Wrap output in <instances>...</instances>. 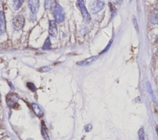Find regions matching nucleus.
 Wrapping results in <instances>:
<instances>
[{
    "mask_svg": "<svg viewBox=\"0 0 158 140\" xmlns=\"http://www.w3.org/2000/svg\"><path fill=\"white\" fill-rule=\"evenodd\" d=\"M150 21L153 24L158 25V10H154L150 15Z\"/></svg>",
    "mask_w": 158,
    "mask_h": 140,
    "instance_id": "1a4fd4ad",
    "label": "nucleus"
},
{
    "mask_svg": "<svg viewBox=\"0 0 158 140\" xmlns=\"http://www.w3.org/2000/svg\"><path fill=\"white\" fill-rule=\"evenodd\" d=\"M27 87H28L30 90H31V91H33V92L36 91V87H35V84H34L33 83L28 82V83H27Z\"/></svg>",
    "mask_w": 158,
    "mask_h": 140,
    "instance_id": "4468645a",
    "label": "nucleus"
},
{
    "mask_svg": "<svg viewBox=\"0 0 158 140\" xmlns=\"http://www.w3.org/2000/svg\"><path fill=\"white\" fill-rule=\"evenodd\" d=\"M29 7L33 14H36L40 7V2L38 0H30L28 1Z\"/></svg>",
    "mask_w": 158,
    "mask_h": 140,
    "instance_id": "39448f33",
    "label": "nucleus"
},
{
    "mask_svg": "<svg viewBox=\"0 0 158 140\" xmlns=\"http://www.w3.org/2000/svg\"><path fill=\"white\" fill-rule=\"evenodd\" d=\"M42 133H43V135L44 138L46 140H49V137H48V135L47 134V133H46V130H45V129L44 128V126H42Z\"/></svg>",
    "mask_w": 158,
    "mask_h": 140,
    "instance_id": "f3484780",
    "label": "nucleus"
},
{
    "mask_svg": "<svg viewBox=\"0 0 158 140\" xmlns=\"http://www.w3.org/2000/svg\"><path fill=\"white\" fill-rule=\"evenodd\" d=\"M32 107L33 109V110L35 112V113L38 115V116H40L42 114V111L41 110V109L40 108V107L36 104H32Z\"/></svg>",
    "mask_w": 158,
    "mask_h": 140,
    "instance_id": "9d476101",
    "label": "nucleus"
},
{
    "mask_svg": "<svg viewBox=\"0 0 158 140\" xmlns=\"http://www.w3.org/2000/svg\"><path fill=\"white\" fill-rule=\"evenodd\" d=\"M91 128H92V126H91V125L90 124H88V125H86L85 127V130H86V131H90V130H91Z\"/></svg>",
    "mask_w": 158,
    "mask_h": 140,
    "instance_id": "6ab92c4d",
    "label": "nucleus"
},
{
    "mask_svg": "<svg viewBox=\"0 0 158 140\" xmlns=\"http://www.w3.org/2000/svg\"><path fill=\"white\" fill-rule=\"evenodd\" d=\"M54 14L56 20L59 22H62L64 20V11L63 8L59 4H56V6L54 9Z\"/></svg>",
    "mask_w": 158,
    "mask_h": 140,
    "instance_id": "f03ea898",
    "label": "nucleus"
},
{
    "mask_svg": "<svg viewBox=\"0 0 158 140\" xmlns=\"http://www.w3.org/2000/svg\"><path fill=\"white\" fill-rule=\"evenodd\" d=\"M133 25H134V27H135V29L136 30V31H139L138 25L137 20H136V18H135V16H133Z\"/></svg>",
    "mask_w": 158,
    "mask_h": 140,
    "instance_id": "2eb2a0df",
    "label": "nucleus"
},
{
    "mask_svg": "<svg viewBox=\"0 0 158 140\" xmlns=\"http://www.w3.org/2000/svg\"><path fill=\"white\" fill-rule=\"evenodd\" d=\"M79 9L81 11V13L82 14V16L84 19V20L86 22H88L90 20V14L88 13L85 5V1L83 0H79L77 1Z\"/></svg>",
    "mask_w": 158,
    "mask_h": 140,
    "instance_id": "7ed1b4c3",
    "label": "nucleus"
},
{
    "mask_svg": "<svg viewBox=\"0 0 158 140\" xmlns=\"http://www.w3.org/2000/svg\"><path fill=\"white\" fill-rule=\"evenodd\" d=\"M98 56H91L90 57H88L87 59H86L85 60H81V61H80L77 63L78 65H80V66H86L90 64H91L92 62H94L97 59H98Z\"/></svg>",
    "mask_w": 158,
    "mask_h": 140,
    "instance_id": "0eeeda50",
    "label": "nucleus"
},
{
    "mask_svg": "<svg viewBox=\"0 0 158 140\" xmlns=\"http://www.w3.org/2000/svg\"><path fill=\"white\" fill-rule=\"evenodd\" d=\"M6 31V20L4 13L1 11L0 14V32L1 34L4 33Z\"/></svg>",
    "mask_w": 158,
    "mask_h": 140,
    "instance_id": "6e6552de",
    "label": "nucleus"
},
{
    "mask_svg": "<svg viewBox=\"0 0 158 140\" xmlns=\"http://www.w3.org/2000/svg\"><path fill=\"white\" fill-rule=\"evenodd\" d=\"M156 132H157V136H158V125L156 127Z\"/></svg>",
    "mask_w": 158,
    "mask_h": 140,
    "instance_id": "aec40b11",
    "label": "nucleus"
},
{
    "mask_svg": "<svg viewBox=\"0 0 158 140\" xmlns=\"http://www.w3.org/2000/svg\"><path fill=\"white\" fill-rule=\"evenodd\" d=\"M49 33L51 36L53 37H56L57 35V28L56 22L54 20H51L49 22Z\"/></svg>",
    "mask_w": 158,
    "mask_h": 140,
    "instance_id": "423d86ee",
    "label": "nucleus"
},
{
    "mask_svg": "<svg viewBox=\"0 0 158 140\" xmlns=\"http://www.w3.org/2000/svg\"><path fill=\"white\" fill-rule=\"evenodd\" d=\"M112 40L111 39L110 41H109V43L107 44V46L106 47V48H105V49L104 50V51H102V52H101V53H104V52H105L106 51H107V50H108V49H109V47L110 46V45H111V44H112Z\"/></svg>",
    "mask_w": 158,
    "mask_h": 140,
    "instance_id": "a211bd4d",
    "label": "nucleus"
},
{
    "mask_svg": "<svg viewBox=\"0 0 158 140\" xmlns=\"http://www.w3.org/2000/svg\"><path fill=\"white\" fill-rule=\"evenodd\" d=\"M138 137L139 140H144V132L143 128H141L138 131Z\"/></svg>",
    "mask_w": 158,
    "mask_h": 140,
    "instance_id": "ddd939ff",
    "label": "nucleus"
},
{
    "mask_svg": "<svg viewBox=\"0 0 158 140\" xmlns=\"http://www.w3.org/2000/svg\"><path fill=\"white\" fill-rule=\"evenodd\" d=\"M23 2V1H22V0H15V1H14L13 7H14V10L19 9L21 7V6L22 5Z\"/></svg>",
    "mask_w": 158,
    "mask_h": 140,
    "instance_id": "9b49d317",
    "label": "nucleus"
},
{
    "mask_svg": "<svg viewBox=\"0 0 158 140\" xmlns=\"http://www.w3.org/2000/svg\"><path fill=\"white\" fill-rule=\"evenodd\" d=\"M51 70V68L48 66H45V67H41L39 70L41 72H49Z\"/></svg>",
    "mask_w": 158,
    "mask_h": 140,
    "instance_id": "dca6fc26",
    "label": "nucleus"
},
{
    "mask_svg": "<svg viewBox=\"0 0 158 140\" xmlns=\"http://www.w3.org/2000/svg\"><path fill=\"white\" fill-rule=\"evenodd\" d=\"M104 2L101 1H94L91 6V12L93 14H97L103 9L104 7Z\"/></svg>",
    "mask_w": 158,
    "mask_h": 140,
    "instance_id": "20e7f679",
    "label": "nucleus"
},
{
    "mask_svg": "<svg viewBox=\"0 0 158 140\" xmlns=\"http://www.w3.org/2000/svg\"><path fill=\"white\" fill-rule=\"evenodd\" d=\"M43 49L44 50H49L51 49V41H50V39L49 38H48L44 43V45L43 46Z\"/></svg>",
    "mask_w": 158,
    "mask_h": 140,
    "instance_id": "f8f14e48",
    "label": "nucleus"
},
{
    "mask_svg": "<svg viewBox=\"0 0 158 140\" xmlns=\"http://www.w3.org/2000/svg\"><path fill=\"white\" fill-rule=\"evenodd\" d=\"M25 18L23 15H18L14 17L12 20V26L14 30L17 31L20 30L24 25Z\"/></svg>",
    "mask_w": 158,
    "mask_h": 140,
    "instance_id": "f257e3e1",
    "label": "nucleus"
}]
</instances>
